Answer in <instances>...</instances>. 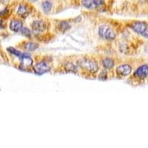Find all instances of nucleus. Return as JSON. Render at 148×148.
I'll use <instances>...</instances> for the list:
<instances>
[{
	"mask_svg": "<svg viewBox=\"0 0 148 148\" xmlns=\"http://www.w3.org/2000/svg\"><path fill=\"white\" fill-rule=\"evenodd\" d=\"M101 64H102V66L105 69L111 70L113 69V67H114L115 62L113 59H110V58H106V59H102Z\"/></svg>",
	"mask_w": 148,
	"mask_h": 148,
	"instance_id": "f8f14e48",
	"label": "nucleus"
},
{
	"mask_svg": "<svg viewBox=\"0 0 148 148\" xmlns=\"http://www.w3.org/2000/svg\"><path fill=\"white\" fill-rule=\"evenodd\" d=\"M3 26V22H2V20H0V28H2Z\"/></svg>",
	"mask_w": 148,
	"mask_h": 148,
	"instance_id": "4be33fe9",
	"label": "nucleus"
},
{
	"mask_svg": "<svg viewBox=\"0 0 148 148\" xmlns=\"http://www.w3.org/2000/svg\"><path fill=\"white\" fill-rule=\"evenodd\" d=\"M8 51L9 53H10L12 55L15 56H16V57L19 58V59L23 57L26 54L25 53L21 52V51H18V50H16V49H15L14 47H8Z\"/></svg>",
	"mask_w": 148,
	"mask_h": 148,
	"instance_id": "2eb2a0df",
	"label": "nucleus"
},
{
	"mask_svg": "<svg viewBox=\"0 0 148 148\" xmlns=\"http://www.w3.org/2000/svg\"><path fill=\"white\" fill-rule=\"evenodd\" d=\"M39 47V45L34 42H26L23 45V48L27 51H34Z\"/></svg>",
	"mask_w": 148,
	"mask_h": 148,
	"instance_id": "ddd939ff",
	"label": "nucleus"
},
{
	"mask_svg": "<svg viewBox=\"0 0 148 148\" xmlns=\"http://www.w3.org/2000/svg\"><path fill=\"white\" fill-rule=\"evenodd\" d=\"M107 78H108V73H107L105 71H101V73L99 74V79L100 80H103V81H104V80H106Z\"/></svg>",
	"mask_w": 148,
	"mask_h": 148,
	"instance_id": "6ab92c4d",
	"label": "nucleus"
},
{
	"mask_svg": "<svg viewBox=\"0 0 148 148\" xmlns=\"http://www.w3.org/2000/svg\"><path fill=\"white\" fill-rule=\"evenodd\" d=\"M42 7L43 10H44L45 13H49V12L51 11L52 10V8H53V4L51 1H45L42 3Z\"/></svg>",
	"mask_w": 148,
	"mask_h": 148,
	"instance_id": "dca6fc26",
	"label": "nucleus"
},
{
	"mask_svg": "<svg viewBox=\"0 0 148 148\" xmlns=\"http://www.w3.org/2000/svg\"><path fill=\"white\" fill-rule=\"evenodd\" d=\"M82 2L84 8L90 10L101 8L104 5V2L103 0H82Z\"/></svg>",
	"mask_w": 148,
	"mask_h": 148,
	"instance_id": "7ed1b4c3",
	"label": "nucleus"
},
{
	"mask_svg": "<svg viewBox=\"0 0 148 148\" xmlns=\"http://www.w3.org/2000/svg\"><path fill=\"white\" fill-rule=\"evenodd\" d=\"M20 60L21 62L20 65H19V68H20V69L26 71V70L27 69H30V67H32L33 60L30 56L27 55V54H25L23 57L21 58Z\"/></svg>",
	"mask_w": 148,
	"mask_h": 148,
	"instance_id": "39448f33",
	"label": "nucleus"
},
{
	"mask_svg": "<svg viewBox=\"0 0 148 148\" xmlns=\"http://www.w3.org/2000/svg\"><path fill=\"white\" fill-rule=\"evenodd\" d=\"M10 29L14 31L15 33H18L21 32L22 27H23V24L22 22L19 19H17V18H14V19H12L10 22Z\"/></svg>",
	"mask_w": 148,
	"mask_h": 148,
	"instance_id": "9d476101",
	"label": "nucleus"
},
{
	"mask_svg": "<svg viewBox=\"0 0 148 148\" xmlns=\"http://www.w3.org/2000/svg\"><path fill=\"white\" fill-rule=\"evenodd\" d=\"M58 28L62 32H65L71 28V25L67 21H62L58 25Z\"/></svg>",
	"mask_w": 148,
	"mask_h": 148,
	"instance_id": "4468645a",
	"label": "nucleus"
},
{
	"mask_svg": "<svg viewBox=\"0 0 148 148\" xmlns=\"http://www.w3.org/2000/svg\"><path fill=\"white\" fill-rule=\"evenodd\" d=\"M8 13V10L7 8H5V10H2V11H0V17L4 16L6 15Z\"/></svg>",
	"mask_w": 148,
	"mask_h": 148,
	"instance_id": "aec40b11",
	"label": "nucleus"
},
{
	"mask_svg": "<svg viewBox=\"0 0 148 148\" xmlns=\"http://www.w3.org/2000/svg\"><path fill=\"white\" fill-rule=\"evenodd\" d=\"M64 68H65L67 72L71 73H76L77 71V67L72 62H67L64 65Z\"/></svg>",
	"mask_w": 148,
	"mask_h": 148,
	"instance_id": "f3484780",
	"label": "nucleus"
},
{
	"mask_svg": "<svg viewBox=\"0 0 148 148\" xmlns=\"http://www.w3.org/2000/svg\"><path fill=\"white\" fill-rule=\"evenodd\" d=\"M132 72V67L127 64H121L116 68V73L122 76H129Z\"/></svg>",
	"mask_w": 148,
	"mask_h": 148,
	"instance_id": "1a4fd4ad",
	"label": "nucleus"
},
{
	"mask_svg": "<svg viewBox=\"0 0 148 148\" xmlns=\"http://www.w3.org/2000/svg\"><path fill=\"white\" fill-rule=\"evenodd\" d=\"M21 33H22V34L24 36L27 37V38H29V37H30L32 36V31L27 27H22V30H21Z\"/></svg>",
	"mask_w": 148,
	"mask_h": 148,
	"instance_id": "a211bd4d",
	"label": "nucleus"
},
{
	"mask_svg": "<svg viewBox=\"0 0 148 148\" xmlns=\"http://www.w3.org/2000/svg\"><path fill=\"white\" fill-rule=\"evenodd\" d=\"M78 64L82 68L84 69L85 71H88L91 73H96L99 71V65L96 61L92 60L91 59H81L78 62Z\"/></svg>",
	"mask_w": 148,
	"mask_h": 148,
	"instance_id": "f257e3e1",
	"label": "nucleus"
},
{
	"mask_svg": "<svg viewBox=\"0 0 148 148\" xmlns=\"http://www.w3.org/2000/svg\"><path fill=\"white\" fill-rule=\"evenodd\" d=\"M147 27L148 26L146 22H136L132 24L131 25V28L134 30L135 32L138 34H141V35L144 34Z\"/></svg>",
	"mask_w": 148,
	"mask_h": 148,
	"instance_id": "0eeeda50",
	"label": "nucleus"
},
{
	"mask_svg": "<svg viewBox=\"0 0 148 148\" xmlns=\"http://www.w3.org/2000/svg\"><path fill=\"white\" fill-rule=\"evenodd\" d=\"M142 36H143L144 37H145V38H147V39H148V27L146 29V30L144 32V34H142Z\"/></svg>",
	"mask_w": 148,
	"mask_h": 148,
	"instance_id": "412c9836",
	"label": "nucleus"
},
{
	"mask_svg": "<svg viewBox=\"0 0 148 148\" xmlns=\"http://www.w3.org/2000/svg\"><path fill=\"white\" fill-rule=\"evenodd\" d=\"M28 1L30 2H36V1H38V0H28Z\"/></svg>",
	"mask_w": 148,
	"mask_h": 148,
	"instance_id": "5701e85b",
	"label": "nucleus"
},
{
	"mask_svg": "<svg viewBox=\"0 0 148 148\" xmlns=\"http://www.w3.org/2000/svg\"><path fill=\"white\" fill-rule=\"evenodd\" d=\"M51 69V67L50 64L45 61H42V62L36 63V64L34 67V72L38 75H42L45 73L49 72Z\"/></svg>",
	"mask_w": 148,
	"mask_h": 148,
	"instance_id": "20e7f679",
	"label": "nucleus"
},
{
	"mask_svg": "<svg viewBox=\"0 0 148 148\" xmlns=\"http://www.w3.org/2000/svg\"><path fill=\"white\" fill-rule=\"evenodd\" d=\"M30 8L27 4H20L17 8V14L21 17H25L30 14Z\"/></svg>",
	"mask_w": 148,
	"mask_h": 148,
	"instance_id": "9b49d317",
	"label": "nucleus"
},
{
	"mask_svg": "<svg viewBox=\"0 0 148 148\" xmlns=\"http://www.w3.org/2000/svg\"><path fill=\"white\" fill-rule=\"evenodd\" d=\"M99 34L101 38L107 40H113L116 39V34L110 27L107 25H102L99 27Z\"/></svg>",
	"mask_w": 148,
	"mask_h": 148,
	"instance_id": "f03ea898",
	"label": "nucleus"
},
{
	"mask_svg": "<svg viewBox=\"0 0 148 148\" xmlns=\"http://www.w3.org/2000/svg\"><path fill=\"white\" fill-rule=\"evenodd\" d=\"M134 76L138 79H145L148 76V65L143 64L137 68L135 71Z\"/></svg>",
	"mask_w": 148,
	"mask_h": 148,
	"instance_id": "6e6552de",
	"label": "nucleus"
},
{
	"mask_svg": "<svg viewBox=\"0 0 148 148\" xmlns=\"http://www.w3.org/2000/svg\"><path fill=\"white\" fill-rule=\"evenodd\" d=\"M33 30L36 33H42L47 28V25L42 20H35L31 24Z\"/></svg>",
	"mask_w": 148,
	"mask_h": 148,
	"instance_id": "423d86ee",
	"label": "nucleus"
}]
</instances>
